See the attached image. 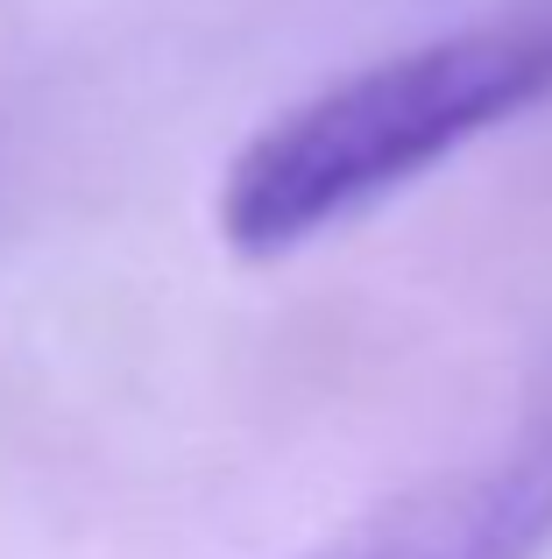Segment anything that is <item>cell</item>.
Masks as SVG:
<instances>
[{"mask_svg":"<svg viewBox=\"0 0 552 559\" xmlns=\"http://www.w3.org/2000/svg\"><path fill=\"white\" fill-rule=\"evenodd\" d=\"M552 99V0H496L276 107L220 170V241L290 255Z\"/></svg>","mask_w":552,"mask_h":559,"instance_id":"6da1fadb","label":"cell"},{"mask_svg":"<svg viewBox=\"0 0 552 559\" xmlns=\"http://www.w3.org/2000/svg\"><path fill=\"white\" fill-rule=\"evenodd\" d=\"M552 552V376L475 453L418 475L298 559H545Z\"/></svg>","mask_w":552,"mask_h":559,"instance_id":"7a4b0ae2","label":"cell"}]
</instances>
